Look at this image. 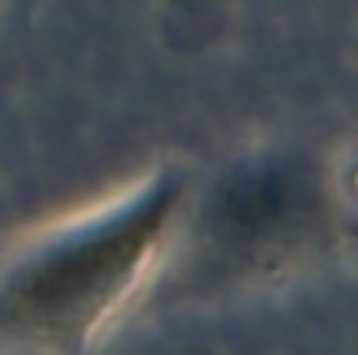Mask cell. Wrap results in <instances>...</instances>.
I'll return each mask as SVG.
<instances>
[{
    "mask_svg": "<svg viewBox=\"0 0 358 355\" xmlns=\"http://www.w3.org/2000/svg\"><path fill=\"white\" fill-rule=\"evenodd\" d=\"M189 211L182 170L155 167L0 258V343L85 352L151 280Z\"/></svg>",
    "mask_w": 358,
    "mask_h": 355,
    "instance_id": "1",
    "label": "cell"
},
{
    "mask_svg": "<svg viewBox=\"0 0 358 355\" xmlns=\"http://www.w3.org/2000/svg\"><path fill=\"white\" fill-rule=\"evenodd\" d=\"M173 6H179V10H195V6H201L204 0H170Z\"/></svg>",
    "mask_w": 358,
    "mask_h": 355,
    "instance_id": "2",
    "label": "cell"
}]
</instances>
